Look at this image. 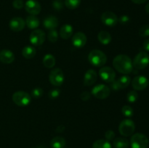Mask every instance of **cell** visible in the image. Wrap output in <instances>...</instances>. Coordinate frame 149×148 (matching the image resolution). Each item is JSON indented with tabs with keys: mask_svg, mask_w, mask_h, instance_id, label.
<instances>
[{
	"mask_svg": "<svg viewBox=\"0 0 149 148\" xmlns=\"http://www.w3.org/2000/svg\"><path fill=\"white\" fill-rule=\"evenodd\" d=\"M23 0H14L13 2V6L15 9L17 10H20L23 7Z\"/></svg>",
	"mask_w": 149,
	"mask_h": 148,
	"instance_id": "e575fe53",
	"label": "cell"
},
{
	"mask_svg": "<svg viewBox=\"0 0 149 148\" xmlns=\"http://www.w3.org/2000/svg\"><path fill=\"white\" fill-rule=\"evenodd\" d=\"M45 32L40 29H35L31 33L30 37V42L31 44L34 46H41L45 41Z\"/></svg>",
	"mask_w": 149,
	"mask_h": 148,
	"instance_id": "9c48e42d",
	"label": "cell"
},
{
	"mask_svg": "<svg viewBox=\"0 0 149 148\" xmlns=\"http://www.w3.org/2000/svg\"><path fill=\"white\" fill-rule=\"evenodd\" d=\"M65 140L62 136H55L50 141V146L52 148H64L65 146Z\"/></svg>",
	"mask_w": 149,
	"mask_h": 148,
	"instance_id": "603a6c76",
	"label": "cell"
},
{
	"mask_svg": "<svg viewBox=\"0 0 149 148\" xmlns=\"http://www.w3.org/2000/svg\"><path fill=\"white\" fill-rule=\"evenodd\" d=\"M135 130V123L130 119H125L119 126V131L123 136H130L133 134Z\"/></svg>",
	"mask_w": 149,
	"mask_h": 148,
	"instance_id": "5b68a950",
	"label": "cell"
},
{
	"mask_svg": "<svg viewBox=\"0 0 149 148\" xmlns=\"http://www.w3.org/2000/svg\"><path fill=\"white\" fill-rule=\"evenodd\" d=\"M52 5H53L54 8H55V10H61V9L63 7V5L62 3H61L60 1H58V0H56L55 1H54L53 4H52Z\"/></svg>",
	"mask_w": 149,
	"mask_h": 148,
	"instance_id": "f35d334b",
	"label": "cell"
},
{
	"mask_svg": "<svg viewBox=\"0 0 149 148\" xmlns=\"http://www.w3.org/2000/svg\"><path fill=\"white\" fill-rule=\"evenodd\" d=\"M148 79L143 75H138L132 81V88L135 91H142L147 88L148 86Z\"/></svg>",
	"mask_w": 149,
	"mask_h": 148,
	"instance_id": "8fae6325",
	"label": "cell"
},
{
	"mask_svg": "<svg viewBox=\"0 0 149 148\" xmlns=\"http://www.w3.org/2000/svg\"><path fill=\"white\" fill-rule=\"evenodd\" d=\"M141 37H147L149 36V25H145L139 29L138 32Z\"/></svg>",
	"mask_w": 149,
	"mask_h": 148,
	"instance_id": "d6a6232c",
	"label": "cell"
},
{
	"mask_svg": "<svg viewBox=\"0 0 149 148\" xmlns=\"http://www.w3.org/2000/svg\"><path fill=\"white\" fill-rule=\"evenodd\" d=\"M99 75L103 81L107 83L113 82L116 78V73L113 68L110 67H103L99 71Z\"/></svg>",
	"mask_w": 149,
	"mask_h": 148,
	"instance_id": "30bf717a",
	"label": "cell"
},
{
	"mask_svg": "<svg viewBox=\"0 0 149 148\" xmlns=\"http://www.w3.org/2000/svg\"><path fill=\"white\" fill-rule=\"evenodd\" d=\"M49 80L51 84L55 86H61L64 82L63 72L60 68H55L49 73Z\"/></svg>",
	"mask_w": 149,
	"mask_h": 148,
	"instance_id": "ba28073f",
	"label": "cell"
},
{
	"mask_svg": "<svg viewBox=\"0 0 149 148\" xmlns=\"http://www.w3.org/2000/svg\"><path fill=\"white\" fill-rule=\"evenodd\" d=\"M113 65L118 72L122 74H130L132 71V62L129 56L125 55H119L114 57Z\"/></svg>",
	"mask_w": 149,
	"mask_h": 148,
	"instance_id": "6da1fadb",
	"label": "cell"
},
{
	"mask_svg": "<svg viewBox=\"0 0 149 148\" xmlns=\"http://www.w3.org/2000/svg\"><path fill=\"white\" fill-rule=\"evenodd\" d=\"M15 55L9 49H2L0 51V61L4 64H10L14 62Z\"/></svg>",
	"mask_w": 149,
	"mask_h": 148,
	"instance_id": "ac0fdd59",
	"label": "cell"
},
{
	"mask_svg": "<svg viewBox=\"0 0 149 148\" xmlns=\"http://www.w3.org/2000/svg\"><path fill=\"white\" fill-rule=\"evenodd\" d=\"M145 10H146V12L149 15V2L146 4V5Z\"/></svg>",
	"mask_w": 149,
	"mask_h": 148,
	"instance_id": "7bdbcfd3",
	"label": "cell"
},
{
	"mask_svg": "<svg viewBox=\"0 0 149 148\" xmlns=\"http://www.w3.org/2000/svg\"><path fill=\"white\" fill-rule=\"evenodd\" d=\"M44 91L42 88L40 87H37V88L33 89V90L31 91V97L34 99H39L41 98L43 95Z\"/></svg>",
	"mask_w": 149,
	"mask_h": 148,
	"instance_id": "1f68e13d",
	"label": "cell"
},
{
	"mask_svg": "<svg viewBox=\"0 0 149 148\" xmlns=\"http://www.w3.org/2000/svg\"><path fill=\"white\" fill-rule=\"evenodd\" d=\"M87 43V36L83 32H77L72 37V44L77 48H81Z\"/></svg>",
	"mask_w": 149,
	"mask_h": 148,
	"instance_id": "2e32d148",
	"label": "cell"
},
{
	"mask_svg": "<svg viewBox=\"0 0 149 148\" xmlns=\"http://www.w3.org/2000/svg\"><path fill=\"white\" fill-rule=\"evenodd\" d=\"M110 89L105 84L96 85L92 89V94L95 98L100 99V100H104V99L108 98L110 95Z\"/></svg>",
	"mask_w": 149,
	"mask_h": 148,
	"instance_id": "52a82bcc",
	"label": "cell"
},
{
	"mask_svg": "<svg viewBox=\"0 0 149 148\" xmlns=\"http://www.w3.org/2000/svg\"><path fill=\"white\" fill-rule=\"evenodd\" d=\"M81 0H65V5L70 10L77 9L79 6Z\"/></svg>",
	"mask_w": 149,
	"mask_h": 148,
	"instance_id": "83f0119b",
	"label": "cell"
},
{
	"mask_svg": "<svg viewBox=\"0 0 149 148\" xmlns=\"http://www.w3.org/2000/svg\"><path fill=\"white\" fill-rule=\"evenodd\" d=\"M36 54V49L32 46H26L22 50V55L26 59H32Z\"/></svg>",
	"mask_w": 149,
	"mask_h": 148,
	"instance_id": "cb8c5ba5",
	"label": "cell"
},
{
	"mask_svg": "<svg viewBox=\"0 0 149 148\" xmlns=\"http://www.w3.org/2000/svg\"><path fill=\"white\" fill-rule=\"evenodd\" d=\"M43 25L47 29L49 30H55V28L58 26V20L56 17L53 15L47 16L44 20Z\"/></svg>",
	"mask_w": 149,
	"mask_h": 148,
	"instance_id": "d6986e66",
	"label": "cell"
},
{
	"mask_svg": "<svg viewBox=\"0 0 149 148\" xmlns=\"http://www.w3.org/2000/svg\"><path fill=\"white\" fill-rule=\"evenodd\" d=\"M93 148H112V146L106 139H98L93 143Z\"/></svg>",
	"mask_w": 149,
	"mask_h": 148,
	"instance_id": "4316f807",
	"label": "cell"
},
{
	"mask_svg": "<svg viewBox=\"0 0 149 148\" xmlns=\"http://www.w3.org/2000/svg\"><path fill=\"white\" fill-rule=\"evenodd\" d=\"M130 144L132 148H148L149 140L146 135L136 133L132 136Z\"/></svg>",
	"mask_w": 149,
	"mask_h": 148,
	"instance_id": "277c9868",
	"label": "cell"
},
{
	"mask_svg": "<svg viewBox=\"0 0 149 148\" xmlns=\"http://www.w3.org/2000/svg\"><path fill=\"white\" fill-rule=\"evenodd\" d=\"M26 26V21L22 17H15L10 20L9 27L13 31L19 32L23 30Z\"/></svg>",
	"mask_w": 149,
	"mask_h": 148,
	"instance_id": "9a60e30c",
	"label": "cell"
},
{
	"mask_svg": "<svg viewBox=\"0 0 149 148\" xmlns=\"http://www.w3.org/2000/svg\"><path fill=\"white\" fill-rule=\"evenodd\" d=\"M90 93H89L88 91H83L81 94H80V98L83 100V101H87L88 100H90Z\"/></svg>",
	"mask_w": 149,
	"mask_h": 148,
	"instance_id": "74e56055",
	"label": "cell"
},
{
	"mask_svg": "<svg viewBox=\"0 0 149 148\" xmlns=\"http://www.w3.org/2000/svg\"><path fill=\"white\" fill-rule=\"evenodd\" d=\"M143 48L144 49V50L149 52V39H146L144 41L143 44Z\"/></svg>",
	"mask_w": 149,
	"mask_h": 148,
	"instance_id": "ab89813d",
	"label": "cell"
},
{
	"mask_svg": "<svg viewBox=\"0 0 149 148\" xmlns=\"http://www.w3.org/2000/svg\"><path fill=\"white\" fill-rule=\"evenodd\" d=\"M113 145L115 148H128L130 146V142L125 138L118 137L113 140Z\"/></svg>",
	"mask_w": 149,
	"mask_h": 148,
	"instance_id": "d4e9b609",
	"label": "cell"
},
{
	"mask_svg": "<svg viewBox=\"0 0 149 148\" xmlns=\"http://www.w3.org/2000/svg\"><path fill=\"white\" fill-rule=\"evenodd\" d=\"M131 82V78L129 75H125L120 77L117 81H113L111 84V87L113 90H119L125 89L130 85Z\"/></svg>",
	"mask_w": 149,
	"mask_h": 148,
	"instance_id": "5bb4252c",
	"label": "cell"
},
{
	"mask_svg": "<svg viewBox=\"0 0 149 148\" xmlns=\"http://www.w3.org/2000/svg\"><path fill=\"white\" fill-rule=\"evenodd\" d=\"M149 64V55L147 52H141L135 57L132 65L136 69L143 70L146 68Z\"/></svg>",
	"mask_w": 149,
	"mask_h": 148,
	"instance_id": "8992f818",
	"label": "cell"
},
{
	"mask_svg": "<svg viewBox=\"0 0 149 148\" xmlns=\"http://www.w3.org/2000/svg\"><path fill=\"white\" fill-rule=\"evenodd\" d=\"M97 39L103 45H107L111 41V36L106 30H102L97 34Z\"/></svg>",
	"mask_w": 149,
	"mask_h": 148,
	"instance_id": "7402d4cb",
	"label": "cell"
},
{
	"mask_svg": "<svg viewBox=\"0 0 149 148\" xmlns=\"http://www.w3.org/2000/svg\"><path fill=\"white\" fill-rule=\"evenodd\" d=\"M138 94L135 90L134 91H130V92H128V94H127V100L130 103H134L138 100Z\"/></svg>",
	"mask_w": 149,
	"mask_h": 148,
	"instance_id": "f1b7e54d",
	"label": "cell"
},
{
	"mask_svg": "<svg viewBox=\"0 0 149 148\" xmlns=\"http://www.w3.org/2000/svg\"><path fill=\"white\" fill-rule=\"evenodd\" d=\"M43 65L46 67L47 68H52L55 65V58L51 54H47L45 55L43 58Z\"/></svg>",
	"mask_w": 149,
	"mask_h": 148,
	"instance_id": "484cf974",
	"label": "cell"
},
{
	"mask_svg": "<svg viewBox=\"0 0 149 148\" xmlns=\"http://www.w3.org/2000/svg\"><path fill=\"white\" fill-rule=\"evenodd\" d=\"M122 113L126 117H132L133 115V109L130 105H125L122 108Z\"/></svg>",
	"mask_w": 149,
	"mask_h": 148,
	"instance_id": "f546056e",
	"label": "cell"
},
{
	"mask_svg": "<svg viewBox=\"0 0 149 148\" xmlns=\"http://www.w3.org/2000/svg\"><path fill=\"white\" fill-rule=\"evenodd\" d=\"M97 78V74L95 71L90 69L85 73L84 76V84L87 86L93 85L96 82Z\"/></svg>",
	"mask_w": 149,
	"mask_h": 148,
	"instance_id": "e0dca14e",
	"label": "cell"
},
{
	"mask_svg": "<svg viewBox=\"0 0 149 148\" xmlns=\"http://www.w3.org/2000/svg\"><path fill=\"white\" fill-rule=\"evenodd\" d=\"M101 21L106 26L113 27L118 23V17L115 13L111 11H106L101 15Z\"/></svg>",
	"mask_w": 149,
	"mask_h": 148,
	"instance_id": "7c38bea8",
	"label": "cell"
},
{
	"mask_svg": "<svg viewBox=\"0 0 149 148\" xmlns=\"http://www.w3.org/2000/svg\"><path fill=\"white\" fill-rule=\"evenodd\" d=\"M73 32H74V30H73L72 26L69 24H65L61 27L60 30V36L63 39L67 40L72 36Z\"/></svg>",
	"mask_w": 149,
	"mask_h": 148,
	"instance_id": "ffe728a7",
	"label": "cell"
},
{
	"mask_svg": "<svg viewBox=\"0 0 149 148\" xmlns=\"http://www.w3.org/2000/svg\"><path fill=\"white\" fill-rule=\"evenodd\" d=\"M105 137H106V140L111 141L113 140L115 137V133L112 130H108L105 133Z\"/></svg>",
	"mask_w": 149,
	"mask_h": 148,
	"instance_id": "d590c367",
	"label": "cell"
},
{
	"mask_svg": "<svg viewBox=\"0 0 149 148\" xmlns=\"http://www.w3.org/2000/svg\"><path fill=\"white\" fill-rule=\"evenodd\" d=\"M25 21H26V25L30 29L35 30L39 26V20L36 15L28 16L27 18H26V20Z\"/></svg>",
	"mask_w": 149,
	"mask_h": 148,
	"instance_id": "44dd1931",
	"label": "cell"
},
{
	"mask_svg": "<svg viewBox=\"0 0 149 148\" xmlns=\"http://www.w3.org/2000/svg\"><path fill=\"white\" fill-rule=\"evenodd\" d=\"M88 60L94 66L100 67L106 63L107 57L102 51L99 49H94L92 50L88 55Z\"/></svg>",
	"mask_w": 149,
	"mask_h": 148,
	"instance_id": "7a4b0ae2",
	"label": "cell"
},
{
	"mask_svg": "<svg viewBox=\"0 0 149 148\" xmlns=\"http://www.w3.org/2000/svg\"><path fill=\"white\" fill-rule=\"evenodd\" d=\"M25 9L31 15H37L41 12V5L36 0H28L25 4Z\"/></svg>",
	"mask_w": 149,
	"mask_h": 148,
	"instance_id": "4fadbf2b",
	"label": "cell"
},
{
	"mask_svg": "<svg viewBox=\"0 0 149 148\" xmlns=\"http://www.w3.org/2000/svg\"><path fill=\"white\" fill-rule=\"evenodd\" d=\"M133 3L137 4H143L145 3L146 1H147V0H131Z\"/></svg>",
	"mask_w": 149,
	"mask_h": 148,
	"instance_id": "60d3db41",
	"label": "cell"
},
{
	"mask_svg": "<svg viewBox=\"0 0 149 148\" xmlns=\"http://www.w3.org/2000/svg\"><path fill=\"white\" fill-rule=\"evenodd\" d=\"M48 40L52 43H55L58 39V33L55 30H50V31L48 33L47 35Z\"/></svg>",
	"mask_w": 149,
	"mask_h": 148,
	"instance_id": "4dcf8cb0",
	"label": "cell"
},
{
	"mask_svg": "<svg viewBox=\"0 0 149 148\" xmlns=\"http://www.w3.org/2000/svg\"><path fill=\"white\" fill-rule=\"evenodd\" d=\"M61 94V91L58 89H54L50 90L48 93V97L49 99H52V100H55L57 99Z\"/></svg>",
	"mask_w": 149,
	"mask_h": 148,
	"instance_id": "836d02e7",
	"label": "cell"
},
{
	"mask_svg": "<svg viewBox=\"0 0 149 148\" xmlns=\"http://www.w3.org/2000/svg\"><path fill=\"white\" fill-rule=\"evenodd\" d=\"M64 129H65L64 126H58V128L56 129V131L58 132V133H62V132L64 131Z\"/></svg>",
	"mask_w": 149,
	"mask_h": 148,
	"instance_id": "b9f144b4",
	"label": "cell"
},
{
	"mask_svg": "<svg viewBox=\"0 0 149 148\" xmlns=\"http://www.w3.org/2000/svg\"><path fill=\"white\" fill-rule=\"evenodd\" d=\"M33 148H45L43 147H33Z\"/></svg>",
	"mask_w": 149,
	"mask_h": 148,
	"instance_id": "ee69618b",
	"label": "cell"
},
{
	"mask_svg": "<svg viewBox=\"0 0 149 148\" xmlns=\"http://www.w3.org/2000/svg\"><path fill=\"white\" fill-rule=\"evenodd\" d=\"M58 1H61V0H58Z\"/></svg>",
	"mask_w": 149,
	"mask_h": 148,
	"instance_id": "f6af8a7d",
	"label": "cell"
},
{
	"mask_svg": "<svg viewBox=\"0 0 149 148\" xmlns=\"http://www.w3.org/2000/svg\"><path fill=\"white\" fill-rule=\"evenodd\" d=\"M13 101L20 107L29 105L31 102V96L24 91H17L13 94Z\"/></svg>",
	"mask_w": 149,
	"mask_h": 148,
	"instance_id": "3957f363",
	"label": "cell"
},
{
	"mask_svg": "<svg viewBox=\"0 0 149 148\" xmlns=\"http://www.w3.org/2000/svg\"><path fill=\"white\" fill-rule=\"evenodd\" d=\"M118 22L122 25H125L130 22V17L127 15H122L119 18H118Z\"/></svg>",
	"mask_w": 149,
	"mask_h": 148,
	"instance_id": "8d00e7d4",
	"label": "cell"
}]
</instances>
